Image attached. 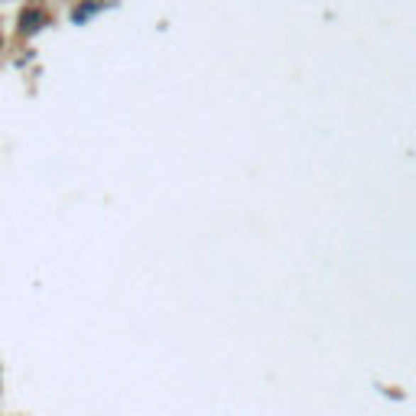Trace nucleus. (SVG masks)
I'll list each match as a JSON object with an SVG mask.
<instances>
[{
	"label": "nucleus",
	"mask_w": 416,
	"mask_h": 416,
	"mask_svg": "<svg viewBox=\"0 0 416 416\" xmlns=\"http://www.w3.org/2000/svg\"><path fill=\"white\" fill-rule=\"evenodd\" d=\"M43 20H46V16L39 13V7H26L23 16H20V30H23V33H36L39 26H43Z\"/></svg>",
	"instance_id": "obj_1"
}]
</instances>
